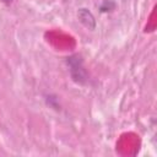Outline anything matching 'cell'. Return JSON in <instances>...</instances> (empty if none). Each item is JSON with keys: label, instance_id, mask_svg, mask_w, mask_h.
Listing matches in <instances>:
<instances>
[{"label": "cell", "instance_id": "obj_1", "mask_svg": "<svg viewBox=\"0 0 157 157\" xmlns=\"http://www.w3.org/2000/svg\"><path fill=\"white\" fill-rule=\"evenodd\" d=\"M78 18H80V21H81L86 27H88V28H94L96 21H94L93 15H92L88 10L81 9V10L78 11Z\"/></svg>", "mask_w": 157, "mask_h": 157}]
</instances>
